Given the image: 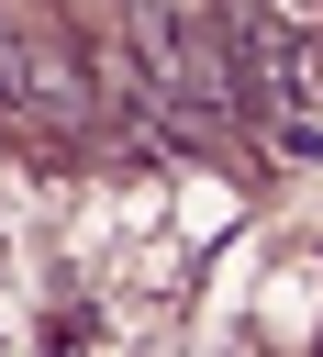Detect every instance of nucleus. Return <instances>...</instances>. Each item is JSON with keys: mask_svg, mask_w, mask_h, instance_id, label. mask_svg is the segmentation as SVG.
<instances>
[{"mask_svg": "<svg viewBox=\"0 0 323 357\" xmlns=\"http://www.w3.org/2000/svg\"><path fill=\"white\" fill-rule=\"evenodd\" d=\"M11 112H22V123H56V134L89 123V78H78V56H67L56 33H33V22L11 33Z\"/></svg>", "mask_w": 323, "mask_h": 357, "instance_id": "obj_1", "label": "nucleus"}, {"mask_svg": "<svg viewBox=\"0 0 323 357\" xmlns=\"http://www.w3.org/2000/svg\"><path fill=\"white\" fill-rule=\"evenodd\" d=\"M278 22H290V33H312V22H323V0H278Z\"/></svg>", "mask_w": 323, "mask_h": 357, "instance_id": "obj_2", "label": "nucleus"}]
</instances>
